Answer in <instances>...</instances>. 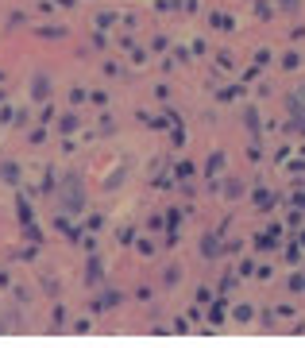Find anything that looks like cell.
Here are the masks:
<instances>
[{
	"instance_id": "cell-10",
	"label": "cell",
	"mask_w": 305,
	"mask_h": 348,
	"mask_svg": "<svg viewBox=\"0 0 305 348\" xmlns=\"http://www.w3.org/2000/svg\"><path fill=\"white\" fill-rule=\"evenodd\" d=\"M274 8L286 12V16H297V12H301V0H274Z\"/></svg>"
},
{
	"instance_id": "cell-5",
	"label": "cell",
	"mask_w": 305,
	"mask_h": 348,
	"mask_svg": "<svg viewBox=\"0 0 305 348\" xmlns=\"http://www.w3.org/2000/svg\"><path fill=\"white\" fill-rule=\"evenodd\" d=\"M244 193H247V186L240 182V178H228V182H224V198H228V201H240Z\"/></svg>"
},
{
	"instance_id": "cell-14",
	"label": "cell",
	"mask_w": 305,
	"mask_h": 348,
	"mask_svg": "<svg viewBox=\"0 0 305 348\" xmlns=\"http://www.w3.org/2000/svg\"><path fill=\"white\" fill-rule=\"evenodd\" d=\"M251 66H259V70L270 66V51H267V47H263V51H255V62H251Z\"/></svg>"
},
{
	"instance_id": "cell-11",
	"label": "cell",
	"mask_w": 305,
	"mask_h": 348,
	"mask_svg": "<svg viewBox=\"0 0 305 348\" xmlns=\"http://www.w3.org/2000/svg\"><path fill=\"white\" fill-rule=\"evenodd\" d=\"M297 66H301V54H297V51L282 54V70H297Z\"/></svg>"
},
{
	"instance_id": "cell-4",
	"label": "cell",
	"mask_w": 305,
	"mask_h": 348,
	"mask_svg": "<svg viewBox=\"0 0 305 348\" xmlns=\"http://www.w3.org/2000/svg\"><path fill=\"white\" fill-rule=\"evenodd\" d=\"M209 24L217 27V31H236V19L228 16V12H209Z\"/></svg>"
},
{
	"instance_id": "cell-2",
	"label": "cell",
	"mask_w": 305,
	"mask_h": 348,
	"mask_svg": "<svg viewBox=\"0 0 305 348\" xmlns=\"http://www.w3.org/2000/svg\"><path fill=\"white\" fill-rule=\"evenodd\" d=\"M201 255H205V259H217V255H220V236L217 232L201 236Z\"/></svg>"
},
{
	"instance_id": "cell-6",
	"label": "cell",
	"mask_w": 305,
	"mask_h": 348,
	"mask_svg": "<svg viewBox=\"0 0 305 348\" xmlns=\"http://www.w3.org/2000/svg\"><path fill=\"white\" fill-rule=\"evenodd\" d=\"M232 317H236V321H240V325L255 321V306H251V302H244V306H236V310H232Z\"/></svg>"
},
{
	"instance_id": "cell-17",
	"label": "cell",
	"mask_w": 305,
	"mask_h": 348,
	"mask_svg": "<svg viewBox=\"0 0 305 348\" xmlns=\"http://www.w3.org/2000/svg\"><path fill=\"white\" fill-rule=\"evenodd\" d=\"M259 74H263V70H259V66H251V70H244V85H251V81H255V78H259Z\"/></svg>"
},
{
	"instance_id": "cell-9",
	"label": "cell",
	"mask_w": 305,
	"mask_h": 348,
	"mask_svg": "<svg viewBox=\"0 0 305 348\" xmlns=\"http://www.w3.org/2000/svg\"><path fill=\"white\" fill-rule=\"evenodd\" d=\"M255 248H259V252H270V248H278V236H274V232L267 228L263 236H255Z\"/></svg>"
},
{
	"instance_id": "cell-18",
	"label": "cell",
	"mask_w": 305,
	"mask_h": 348,
	"mask_svg": "<svg viewBox=\"0 0 305 348\" xmlns=\"http://www.w3.org/2000/svg\"><path fill=\"white\" fill-rule=\"evenodd\" d=\"M236 275H255V263H251V259H244L240 267H236Z\"/></svg>"
},
{
	"instance_id": "cell-7",
	"label": "cell",
	"mask_w": 305,
	"mask_h": 348,
	"mask_svg": "<svg viewBox=\"0 0 305 348\" xmlns=\"http://www.w3.org/2000/svg\"><path fill=\"white\" fill-rule=\"evenodd\" d=\"M240 97H244V85H228V89H220V93H217V101L220 104H232V101H240Z\"/></svg>"
},
{
	"instance_id": "cell-15",
	"label": "cell",
	"mask_w": 305,
	"mask_h": 348,
	"mask_svg": "<svg viewBox=\"0 0 305 348\" xmlns=\"http://www.w3.org/2000/svg\"><path fill=\"white\" fill-rule=\"evenodd\" d=\"M297 259H301V244H290V248H286V263H297Z\"/></svg>"
},
{
	"instance_id": "cell-13",
	"label": "cell",
	"mask_w": 305,
	"mask_h": 348,
	"mask_svg": "<svg viewBox=\"0 0 305 348\" xmlns=\"http://www.w3.org/2000/svg\"><path fill=\"white\" fill-rule=\"evenodd\" d=\"M255 16H259V19H270V16H274V4H267V0H259V4H255Z\"/></svg>"
},
{
	"instance_id": "cell-24",
	"label": "cell",
	"mask_w": 305,
	"mask_h": 348,
	"mask_svg": "<svg viewBox=\"0 0 305 348\" xmlns=\"http://www.w3.org/2000/svg\"><path fill=\"white\" fill-rule=\"evenodd\" d=\"M301 159H305V147H301Z\"/></svg>"
},
{
	"instance_id": "cell-21",
	"label": "cell",
	"mask_w": 305,
	"mask_h": 348,
	"mask_svg": "<svg viewBox=\"0 0 305 348\" xmlns=\"http://www.w3.org/2000/svg\"><path fill=\"white\" fill-rule=\"evenodd\" d=\"M247 159H251V163H259V159H263V151H259V143H251V147H247Z\"/></svg>"
},
{
	"instance_id": "cell-23",
	"label": "cell",
	"mask_w": 305,
	"mask_h": 348,
	"mask_svg": "<svg viewBox=\"0 0 305 348\" xmlns=\"http://www.w3.org/2000/svg\"><path fill=\"white\" fill-rule=\"evenodd\" d=\"M297 244H301V248H305V232H301V236H297Z\"/></svg>"
},
{
	"instance_id": "cell-16",
	"label": "cell",
	"mask_w": 305,
	"mask_h": 348,
	"mask_svg": "<svg viewBox=\"0 0 305 348\" xmlns=\"http://www.w3.org/2000/svg\"><path fill=\"white\" fill-rule=\"evenodd\" d=\"M178 178H182V182H190V178H193V163H178Z\"/></svg>"
},
{
	"instance_id": "cell-12",
	"label": "cell",
	"mask_w": 305,
	"mask_h": 348,
	"mask_svg": "<svg viewBox=\"0 0 305 348\" xmlns=\"http://www.w3.org/2000/svg\"><path fill=\"white\" fill-rule=\"evenodd\" d=\"M251 198H255V205H263V209H270V193L263 190V186H255L251 190Z\"/></svg>"
},
{
	"instance_id": "cell-8",
	"label": "cell",
	"mask_w": 305,
	"mask_h": 348,
	"mask_svg": "<svg viewBox=\"0 0 305 348\" xmlns=\"http://www.w3.org/2000/svg\"><path fill=\"white\" fill-rule=\"evenodd\" d=\"M220 166H224V151H213V155H209V163H205V174H209V182L217 178V170H220Z\"/></svg>"
},
{
	"instance_id": "cell-22",
	"label": "cell",
	"mask_w": 305,
	"mask_h": 348,
	"mask_svg": "<svg viewBox=\"0 0 305 348\" xmlns=\"http://www.w3.org/2000/svg\"><path fill=\"white\" fill-rule=\"evenodd\" d=\"M290 290H305V275H294V278H290Z\"/></svg>"
},
{
	"instance_id": "cell-1",
	"label": "cell",
	"mask_w": 305,
	"mask_h": 348,
	"mask_svg": "<svg viewBox=\"0 0 305 348\" xmlns=\"http://www.w3.org/2000/svg\"><path fill=\"white\" fill-rule=\"evenodd\" d=\"M244 124H247V132H251V143H259L263 124H259V108H255V104H247V108H244Z\"/></svg>"
},
{
	"instance_id": "cell-19",
	"label": "cell",
	"mask_w": 305,
	"mask_h": 348,
	"mask_svg": "<svg viewBox=\"0 0 305 348\" xmlns=\"http://www.w3.org/2000/svg\"><path fill=\"white\" fill-rule=\"evenodd\" d=\"M178 278H182V271H178V267H170V271H166V287H174Z\"/></svg>"
},
{
	"instance_id": "cell-3",
	"label": "cell",
	"mask_w": 305,
	"mask_h": 348,
	"mask_svg": "<svg viewBox=\"0 0 305 348\" xmlns=\"http://www.w3.org/2000/svg\"><path fill=\"white\" fill-rule=\"evenodd\" d=\"M224 317H228V302H224V294H220L217 302L209 306V325H224Z\"/></svg>"
},
{
	"instance_id": "cell-20",
	"label": "cell",
	"mask_w": 305,
	"mask_h": 348,
	"mask_svg": "<svg viewBox=\"0 0 305 348\" xmlns=\"http://www.w3.org/2000/svg\"><path fill=\"white\" fill-rule=\"evenodd\" d=\"M182 217H185V209H170V213H166V221H170V225H178Z\"/></svg>"
}]
</instances>
